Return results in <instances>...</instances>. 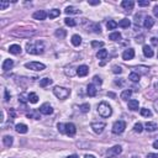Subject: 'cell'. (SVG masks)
Listing matches in <instances>:
<instances>
[{"instance_id": "cell-55", "label": "cell", "mask_w": 158, "mask_h": 158, "mask_svg": "<svg viewBox=\"0 0 158 158\" xmlns=\"http://www.w3.org/2000/svg\"><path fill=\"white\" fill-rule=\"evenodd\" d=\"M147 158H158V155L157 153H148L147 155Z\"/></svg>"}, {"instance_id": "cell-28", "label": "cell", "mask_w": 158, "mask_h": 158, "mask_svg": "<svg viewBox=\"0 0 158 158\" xmlns=\"http://www.w3.org/2000/svg\"><path fill=\"white\" fill-rule=\"evenodd\" d=\"M130 25H131V22H130L129 19H122V20L119 21V26L120 27H122V29H129Z\"/></svg>"}, {"instance_id": "cell-33", "label": "cell", "mask_w": 158, "mask_h": 158, "mask_svg": "<svg viewBox=\"0 0 158 158\" xmlns=\"http://www.w3.org/2000/svg\"><path fill=\"white\" fill-rule=\"evenodd\" d=\"M27 101H29V94L21 93L20 95H19V103H21V104H26Z\"/></svg>"}, {"instance_id": "cell-8", "label": "cell", "mask_w": 158, "mask_h": 158, "mask_svg": "<svg viewBox=\"0 0 158 158\" xmlns=\"http://www.w3.org/2000/svg\"><path fill=\"white\" fill-rule=\"evenodd\" d=\"M64 130H66V135L71 136V137H72V136H74V135L77 134V127H76V125H74V124H72V122L66 124Z\"/></svg>"}, {"instance_id": "cell-44", "label": "cell", "mask_w": 158, "mask_h": 158, "mask_svg": "<svg viewBox=\"0 0 158 158\" xmlns=\"http://www.w3.org/2000/svg\"><path fill=\"white\" fill-rule=\"evenodd\" d=\"M79 109H80V111L83 113V114H87L88 111H89V110H90V105H89V104H82L80 105V108H79Z\"/></svg>"}, {"instance_id": "cell-35", "label": "cell", "mask_w": 158, "mask_h": 158, "mask_svg": "<svg viewBox=\"0 0 158 158\" xmlns=\"http://www.w3.org/2000/svg\"><path fill=\"white\" fill-rule=\"evenodd\" d=\"M89 29H90L94 34H100V32H101V29H100V26H99L98 24H94V22L89 25Z\"/></svg>"}, {"instance_id": "cell-24", "label": "cell", "mask_w": 158, "mask_h": 158, "mask_svg": "<svg viewBox=\"0 0 158 158\" xmlns=\"http://www.w3.org/2000/svg\"><path fill=\"white\" fill-rule=\"evenodd\" d=\"M55 35H56V37H57V38L63 40V38H64L66 36H67V31H66V30H63V29H58V30H56Z\"/></svg>"}, {"instance_id": "cell-38", "label": "cell", "mask_w": 158, "mask_h": 158, "mask_svg": "<svg viewBox=\"0 0 158 158\" xmlns=\"http://www.w3.org/2000/svg\"><path fill=\"white\" fill-rule=\"evenodd\" d=\"M50 84H52V79H50V78H43L40 80V87H42V88L50 85Z\"/></svg>"}, {"instance_id": "cell-47", "label": "cell", "mask_w": 158, "mask_h": 158, "mask_svg": "<svg viewBox=\"0 0 158 158\" xmlns=\"http://www.w3.org/2000/svg\"><path fill=\"white\" fill-rule=\"evenodd\" d=\"M10 5L9 1H5V0H0V10H5Z\"/></svg>"}, {"instance_id": "cell-40", "label": "cell", "mask_w": 158, "mask_h": 158, "mask_svg": "<svg viewBox=\"0 0 158 158\" xmlns=\"http://www.w3.org/2000/svg\"><path fill=\"white\" fill-rule=\"evenodd\" d=\"M135 69H136L135 72L137 73V74H140V73L141 74H147V73H148V68L147 67H136Z\"/></svg>"}, {"instance_id": "cell-42", "label": "cell", "mask_w": 158, "mask_h": 158, "mask_svg": "<svg viewBox=\"0 0 158 158\" xmlns=\"http://www.w3.org/2000/svg\"><path fill=\"white\" fill-rule=\"evenodd\" d=\"M141 115H142V116H145V117H151L152 116V113H151V110L150 109H141Z\"/></svg>"}, {"instance_id": "cell-56", "label": "cell", "mask_w": 158, "mask_h": 158, "mask_svg": "<svg viewBox=\"0 0 158 158\" xmlns=\"http://www.w3.org/2000/svg\"><path fill=\"white\" fill-rule=\"evenodd\" d=\"M153 108H155V110H156V113L158 114V99L153 103Z\"/></svg>"}, {"instance_id": "cell-53", "label": "cell", "mask_w": 158, "mask_h": 158, "mask_svg": "<svg viewBox=\"0 0 158 158\" xmlns=\"http://www.w3.org/2000/svg\"><path fill=\"white\" fill-rule=\"evenodd\" d=\"M151 43L157 47V46H158V38H157V37H152V38H151Z\"/></svg>"}, {"instance_id": "cell-16", "label": "cell", "mask_w": 158, "mask_h": 158, "mask_svg": "<svg viewBox=\"0 0 158 158\" xmlns=\"http://www.w3.org/2000/svg\"><path fill=\"white\" fill-rule=\"evenodd\" d=\"M87 93L89 96H95L96 93H98V89H96V85H94V84H89L87 87Z\"/></svg>"}, {"instance_id": "cell-22", "label": "cell", "mask_w": 158, "mask_h": 158, "mask_svg": "<svg viewBox=\"0 0 158 158\" xmlns=\"http://www.w3.org/2000/svg\"><path fill=\"white\" fill-rule=\"evenodd\" d=\"M21 47H20V45H11L9 47V52L10 53H13V55H20L21 53Z\"/></svg>"}, {"instance_id": "cell-48", "label": "cell", "mask_w": 158, "mask_h": 158, "mask_svg": "<svg viewBox=\"0 0 158 158\" xmlns=\"http://www.w3.org/2000/svg\"><path fill=\"white\" fill-rule=\"evenodd\" d=\"M113 73H115V74H121V73H122V68H121L120 66H114L113 67Z\"/></svg>"}, {"instance_id": "cell-62", "label": "cell", "mask_w": 158, "mask_h": 158, "mask_svg": "<svg viewBox=\"0 0 158 158\" xmlns=\"http://www.w3.org/2000/svg\"><path fill=\"white\" fill-rule=\"evenodd\" d=\"M84 158H95V157H94V156H92V155H87V156L84 157Z\"/></svg>"}, {"instance_id": "cell-23", "label": "cell", "mask_w": 158, "mask_h": 158, "mask_svg": "<svg viewBox=\"0 0 158 158\" xmlns=\"http://www.w3.org/2000/svg\"><path fill=\"white\" fill-rule=\"evenodd\" d=\"M143 55L146 56V57H148V58H152V57H153V55H155V52H153V50L151 48L150 46H147V45H145L143 46Z\"/></svg>"}, {"instance_id": "cell-12", "label": "cell", "mask_w": 158, "mask_h": 158, "mask_svg": "<svg viewBox=\"0 0 158 158\" xmlns=\"http://www.w3.org/2000/svg\"><path fill=\"white\" fill-rule=\"evenodd\" d=\"M88 73H89V67L85 66V64L79 66V67L77 68V74H78L79 77H85Z\"/></svg>"}, {"instance_id": "cell-34", "label": "cell", "mask_w": 158, "mask_h": 158, "mask_svg": "<svg viewBox=\"0 0 158 158\" xmlns=\"http://www.w3.org/2000/svg\"><path fill=\"white\" fill-rule=\"evenodd\" d=\"M37 101H38L37 94H36V93H30V94H29V103H31V104H36Z\"/></svg>"}, {"instance_id": "cell-50", "label": "cell", "mask_w": 158, "mask_h": 158, "mask_svg": "<svg viewBox=\"0 0 158 158\" xmlns=\"http://www.w3.org/2000/svg\"><path fill=\"white\" fill-rule=\"evenodd\" d=\"M64 126H66V124H58V125H57V127H58V131H59L61 134H66Z\"/></svg>"}, {"instance_id": "cell-41", "label": "cell", "mask_w": 158, "mask_h": 158, "mask_svg": "<svg viewBox=\"0 0 158 158\" xmlns=\"http://www.w3.org/2000/svg\"><path fill=\"white\" fill-rule=\"evenodd\" d=\"M64 24H66L67 26H69V27H74V26L77 25V22L74 21V19H71V17L64 19Z\"/></svg>"}, {"instance_id": "cell-25", "label": "cell", "mask_w": 158, "mask_h": 158, "mask_svg": "<svg viewBox=\"0 0 158 158\" xmlns=\"http://www.w3.org/2000/svg\"><path fill=\"white\" fill-rule=\"evenodd\" d=\"M80 43H82V37H80V36H79V35H73L72 36V45L78 47Z\"/></svg>"}, {"instance_id": "cell-57", "label": "cell", "mask_w": 158, "mask_h": 158, "mask_svg": "<svg viewBox=\"0 0 158 158\" xmlns=\"http://www.w3.org/2000/svg\"><path fill=\"white\" fill-rule=\"evenodd\" d=\"M99 4H100L99 0H96V1H94V0H90V1H89V5H99Z\"/></svg>"}, {"instance_id": "cell-14", "label": "cell", "mask_w": 158, "mask_h": 158, "mask_svg": "<svg viewBox=\"0 0 158 158\" xmlns=\"http://www.w3.org/2000/svg\"><path fill=\"white\" fill-rule=\"evenodd\" d=\"M121 6H122L126 11H131L135 6V1H132V0H124V1L121 3Z\"/></svg>"}, {"instance_id": "cell-49", "label": "cell", "mask_w": 158, "mask_h": 158, "mask_svg": "<svg viewBox=\"0 0 158 158\" xmlns=\"http://www.w3.org/2000/svg\"><path fill=\"white\" fill-rule=\"evenodd\" d=\"M148 5H150L148 0H140V1H138V6L143 8V6H148Z\"/></svg>"}, {"instance_id": "cell-54", "label": "cell", "mask_w": 158, "mask_h": 158, "mask_svg": "<svg viewBox=\"0 0 158 158\" xmlns=\"http://www.w3.org/2000/svg\"><path fill=\"white\" fill-rule=\"evenodd\" d=\"M153 14H155V16L158 17V5H155V8H153Z\"/></svg>"}, {"instance_id": "cell-17", "label": "cell", "mask_w": 158, "mask_h": 158, "mask_svg": "<svg viewBox=\"0 0 158 158\" xmlns=\"http://www.w3.org/2000/svg\"><path fill=\"white\" fill-rule=\"evenodd\" d=\"M13 67H14V61L13 59H5L4 63H3V66H1L4 72H8L9 69H11Z\"/></svg>"}, {"instance_id": "cell-46", "label": "cell", "mask_w": 158, "mask_h": 158, "mask_svg": "<svg viewBox=\"0 0 158 158\" xmlns=\"http://www.w3.org/2000/svg\"><path fill=\"white\" fill-rule=\"evenodd\" d=\"M93 84H94V85H101V84H103L101 78L98 77V76H95V77L93 78Z\"/></svg>"}, {"instance_id": "cell-3", "label": "cell", "mask_w": 158, "mask_h": 158, "mask_svg": "<svg viewBox=\"0 0 158 158\" xmlns=\"http://www.w3.org/2000/svg\"><path fill=\"white\" fill-rule=\"evenodd\" d=\"M36 34V31L32 29H15L11 35L16 36V37H30Z\"/></svg>"}, {"instance_id": "cell-51", "label": "cell", "mask_w": 158, "mask_h": 158, "mask_svg": "<svg viewBox=\"0 0 158 158\" xmlns=\"http://www.w3.org/2000/svg\"><path fill=\"white\" fill-rule=\"evenodd\" d=\"M115 84L119 85V87H122L124 85V80L122 79H115Z\"/></svg>"}, {"instance_id": "cell-37", "label": "cell", "mask_w": 158, "mask_h": 158, "mask_svg": "<svg viewBox=\"0 0 158 158\" xmlns=\"http://www.w3.org/2000/svg\"><path fill=\"white\" fill-rule=\"evenodd\" d=\"M64 73H66V76H68V77H73L74 74H77V71H74V68H73V67H66Z\"/></svg>"}, {"instance_id": "cell-5", "label": "cell", "mask_w": 158, "mask_h": 158, "mask_svg": "<svg viewBox=\"0 0 158 158\" xmlns=\"http://www.w3.org/2000/svg\"><path fill=\"white\" fill-rule=\"evenodd\" d=\"M125 129H126V122L122 121V120H119L113 125V134L121 135L125 131Z\"/></svg>"}, {"instance_id": "cell-63", "label": "cell", "mask_w": 158, "mask_h": 158, "mask_svg": "<svg viewBox=\"0 0 158 158\" xmlns=\"http://www.w3.org/2000/svg\"><path fill=\"white\" fill-rule=\"evenodd\" d=\"M157 88H158V84H157Z\"/></svg>"}, {"instance_id": "cell-21", "label": "cell", "mask_w": 158, "mask_h": 158, "mask_svg": "<svg viewBox=\"0 0 158 158\" xmlns=\"http://www.w3.org/2000/svg\"><path fill=\"white\" fill-rule=\"evenodd\" d=\"M138 106H140V103L138 100H135V99H131L129 100V109L135 111V110H138Z\"/></svg>"}, {"instance_id": "cell-61", "label": "cell", "mask_w": 158, "mask_h": 158, "mask_svg": "<svg viewBox=\"0 0 158 158\" xmlns=\"http://www.w3.org/2000/svg\"><path fill=\"white\" fill-rule=\"evenodd\" d=\"M108 95L111 96V98H115V94H114V93H108Z\"/></svg>"}, {"instance_id": "cell-32", "label": "cell", "mask_w": 158, "mask_h": 158, "mask_svg": "<svg viewBox=\"0 0 158 158\" xmlns=\"http://www.w3.org/2000/svg\"><path fill=\"white\" fill-rule=\"evenodd\" d=\"M59 15H61V11L58 9H52V10H50V13H48L50 19H56L57 16H59Z\"/></svg>"}, {"instance_id": "cell-31", "label": "cell", "mask_w": 158, "mask_h": 158, "mask_svg": "<svg viewBox=\"0 0 158 158\" xmlns=\"http://www.w3.org/2000/svg\"><path fill=\"white\" fill-rule=\"evenodd\" d=\"M129 79L132 83H137V82H140V74H137L136 72H132V73H130Z\"/></svg>"}, {"instance_id": "cell-20", "label": "cell", "mask_w": 158, "mask_h": 158, "mask_svg": "<svg viewBox=\"0 0 158 158\" xmlns=\"http://www.w3.org/2000/svg\"><path fill=\"white\" fill-rule=\"evenodd\" d=\"M146 127V131H148V132H155V131L158 129V126L156 122H152V121H148V122H146L145 125Z\"/></svg>"}, {"instance_id": "cell-29", "label": "cell", "mask_w": 158, "mask_h": 158, "mask_svg": "<svg viewBox=\"0 0 158 158\" xmlns=\"http://www.w3.org/2000/svg\"><path fill=\"white\" fill-rule=\"evenodd\" d=\"M131 95H132V90L126 89V90H124L122 93H121V99L122 100H129L131 98Z\"/></svg>"}, {"instance_id": "cell-26", "label": "cell", "mask_w": 158, "mask_h": 158, "mask_svg": "<svg viewBox=\"0 0 158 158\" xmlns=\"http://www.w3.org/2000/svg\"><path fill=\"white\" fill-rule=\"evenodd\" d=\"M13 142H14V138L11 137V136H4V137H3V143L6 147H11Z\"/></svg>"}, {"instance_id": "cell-1", "label": "cell", "mask_w": 158, "mask_h": 158, "mask_svg": "<svg viewBox=\"0 0 158 158\" xmlns=\"http://www.w3.org/2000/svg\"><path fill=\"white\" fill-rule=\"evenodd\" d=\"M26 51L29 55L38 56L45 52V43L42 41H32L26 45Z\"/></svg>"}, {"instance_id": "cell-6", "label": "cell", "mask_w": 158, "mask_h": 158, "mask_svg": "<svg viewBox=\"0 0 158 158\" xmlns=\"http://www.w3.org/2000/svg\"><path fill=\"white\" fill-rule=\"evenodd\" d=\"M25 67L27 68V69L35 71V72H41L46 68V66L43 64V63H40V62H29L25 64Z\"/></svg>"}, {"instance_id": "cell-10", "label": "cell", "mask_w": 158, "mask_h": 158, "mask_svg": "<svg viewBox=\"0 0 158 158\" xmlns=\"http://www.w3.org/2000/svg\"><path fill=\"white\" fill-rule=\"evenodd\" d=\"M40 113H41L42 115H51L52 113H53V109H52V106H51L48 103H45V104L41 105Z\"/></svg>"}, {"instance_id": "cell-30", "label": "cell", "mask_w": 158, "mask_h": 158, "mask_svg": "<svg viewBox=\"0 0 158 158\" xmlns=\"http://www.w3.org/2000/svg\"><path fill=\"white\" fill-rule=\"evenodd\" d=\"M108 57V51L106 50H99L96 53V58L98 59H105Z\"/></svg>"}, {"instance_id": "cell-64", "label": "cell", "mask_w": 158, "mask_h": 158, "mask_svg": "<svg viewBox=\"0 0 158 158\" xmlns=\"http://www.w3.org/2000/svg\"><path fill=\"white\" fill-rule=\"evenodd\" d=\"M157 57H158V55H157Z\"/></svg>"}, {"instance_id": "cell-60", "label": "cell", "mask_w": 158, "mask_h": 158, "mask_svg": "<svg viewBox=\"0 0 158 158\" xmlns=\"http://www.w3.org/2000/svg\"><path fill=\"white\" fill-rule=\"evenodd\" d=\"M67 158H78V156L77 155H72V156H68Z\"/></svg>"}, {"instance_id": "cell-2", "label": "cell", "mask_w": 158, "mask_h": 158, "mask_svg": "<svg viewBox=\"0 0 158 158\" xmlns=\"http://www.w3.org/2000/svg\"><path fill=\"white\" fill-rule=\"evenodd\" d=\"M98 113L101 117H110L113 115V109L108 103L103 101L98 105Z\"/></svg>"}, {"instance_id": "cell-19", "label": "cell", "mask_w": 158, "mask_h": 158, "mask_svg": "<svg viewBox=\"0 0 158 158\" xmlns=\"http://www.w3.org/2000/svg\"><path fill=\"white\" fill-rule=\"evenodd\" d=\"M153 25H155V20H153V17H151V16H147V17H145V21H143V26L146 29H152L153 27Z\"/></svg>"}, {"instance_id": "cell-18", "label": "cell", "mask_w": 158, "mask_h": 158, "mask_svg": "<svg viewBox=\"0 0 158 158\" xmlns=\"http://www.w3.org/2000/svg\"><path fill=\"white\" fill-rule=\"evenodd\" d=\"M15 130H16L17 134H27L29 127L25 124H17L16 126H15Z\"/></svg>"}, {"instance_id": "cell-7", "label": "cell", "mask_w": 158, "mask_h": 158, "mask_svg": "<svg viewBox=\"0 0 158 158\" xmlns=\"http://www.w3.org/2000/svg\"><path fill=\"white\" fill-rule=\"evenodd\" d=\"M90 126H92V129H93L94 132L100 135L104 131V129L106 127V124H105L104 121H93Z\"/></svg>"}, {"instance_id": "cell-58", "label": "cell", "mask_w": 158, "mask_h": 158, "mask_svg": "<svg viewBox=\"0 0 158 158\" xmlns=\"http://www.w3.org/2000/svg\"><path fill=\"white\" fill-rule=\"evenodd\" d=\"M153 148H157V150H158V140L153 142Z\"/></svg>"}, {"instance_id": "cell-4", "label": "cell", "mask_w": 158, "mask_h": 158, "mask_svg": "<svg viewBox=\"0 0 158 158\" xmlns=\"http://www.w3.org/2000/svg\"><path fill=\"white\" fill-rule=\"evenodd\" d=\"M53 94L58 99L64 100V99H67L71 95V90L69 89H67V88H63V87H55L53 88Z\"/></svg>"}, {"instance_id": "cell-59", "label": "cell", "mask_w": 158, "mask_h": 158, "mask_svg": "<svg viewBox=\"0 0 158 158\" xmlns=\"http://www.w3.org/2000/svg\"><path fill=\"white\" fill-rule=\"evenodd\" d=\"M136 41H137V42H143V36H141L140 38L137 37V38H136Z\"/></svg>"}, {"instance_id": "cell-13", "label": "cell", "mask_w": 158, "mask_h": 158, "mask_svg": "<svg viewBox=\"0 0 158 158\" xmlns=\"http://www.w3.org/2000/svg\"><path fill=\"white\" fill-rule=\"evenodd\" d=\"M134 57H135V50L134 48L126 50L122 53V59H125V61H130V59H132Z\"/></svg>"}, {"instance_id": "cell-9", "label": "cell", "mask_w": 158, "mask_h": 158, "mask_svg": "<svg viewBox=\"0 0 158 158\" xmlns=\"http://www.w3.org/2000/svg\"><path fill=\"white\" fill-rule=\"evenodd\" d=\"M121 152H122V148H121V146H114L111 148H109V151L106 152L108 157H116L119 156Z\"/></svg>"}, {"instance_id": "cell-15", "label": "cell", "mask_w": 158, "mask_h": 158, "mask_svg": "<svg viewBox=\"0 0 158 158\" xmlns=\"http://www.w3.org/2000/svg\"><path fill=\"white\" fill-rule=\"evenodd\" d=\"M40 110H31L30 113L26 114V116L29 119H35V120H40L41 119V115H40Z\"/></svg>"}, {"instance_id": "cell-36", "label": "cell", "mask_w": 158, "mask_h": 158, "mask_svg": "<svg viewBox=\"0 0 158 158\" xmlns=\"http://www.w3.org/2000/svg\"><path fill=\"white\" fill-rule=\"evenodd\" d=\"M119 26V24L116 22V21H114V20H109L108 21V24H106V27L108 30H115Z\"/></svg>"}, {"instance_id": "cell-11", "label": "cell", "mask_w": 158, "mask_h": 158, "mask_svg": "<svg viewBox=\"0 0 158 158\" xmlns=\"http://www.w3.org/2000/svg\"><path fill=\"white\" fill-rule=\"evenodd\" d=\"M47 16H48V14H47L45 10H38V11H35L34 15H32V17H34L35 20H40V21L46 20Z\"/></svg>"}, {"instance_id": "cell-52", "label": "cell", "mask_w": 158, "mask_h": 158, "mask_svg": "<svg viewBox=\"0 0 158 158\" xmlns=\"http://www.w3.org/2000/svg\"><path fill=\"white\" fill-rule=\"evenodd\" d=\"M10 98H11V95H10L9 90H6V89H5V101H9Z\"/></svg>"}, {"instance_id": "cell-39", "label": "cell", "mask_w": 158, "mask_h": 158, "mask_svg": "<svg viewBox=\"0 0 158 158\" xmlns=\"http://www.w3.org/2000/svg\"><path fill=\"white\" fill-rule=\"evenodd\" d=\"M109 40L111 41H120L121 40V34L120 32H113L109 35Z\"/></svg>"}, {"instance_id": "cell-43", "label": "cell", "mask_w": 158, "mask_h": 158, "mask_svg": "<svg viewBox=\"0 0 158 158\" xmlns=\"http://www.w3.org/2000/svg\"><path fill=\"white\" fill-rule=\"evenodd\" d=\"M134 131H135V132H137V134H141L142 131H143V126H142V124H141V122L135 124V126H134Z\"/></svg>"}, {"instance_id": "cell-27", "label": "cell", "mask_w": 158, "mask_h": 158, "mask_svg": "<svg viewBox=\"0 0 158 158\" xmlns=\"http://www.w3.org/2000/svg\"><path fill=\"white\" fill-rule=\"evenodd\" d=\"M64 13L67 15H72V14H80V10H78L77 8L74 6H68L66 10H64Z\"/></svg>"}, {"instance_id": "cell-45", "label": "cell", "mask_w": 158, "mask_h": 158, "mask_svg": "<svg viewBox=\"0 0 158 158\" xmlns=\"http://www.w3.org/2000/svg\"><path fill=\"white\" fill-rule=\"evenodd\" d=\"M104 42L103 41H93L92 42V47L93 48H99V47H103Z\"/></svg>"}]
</instances>
